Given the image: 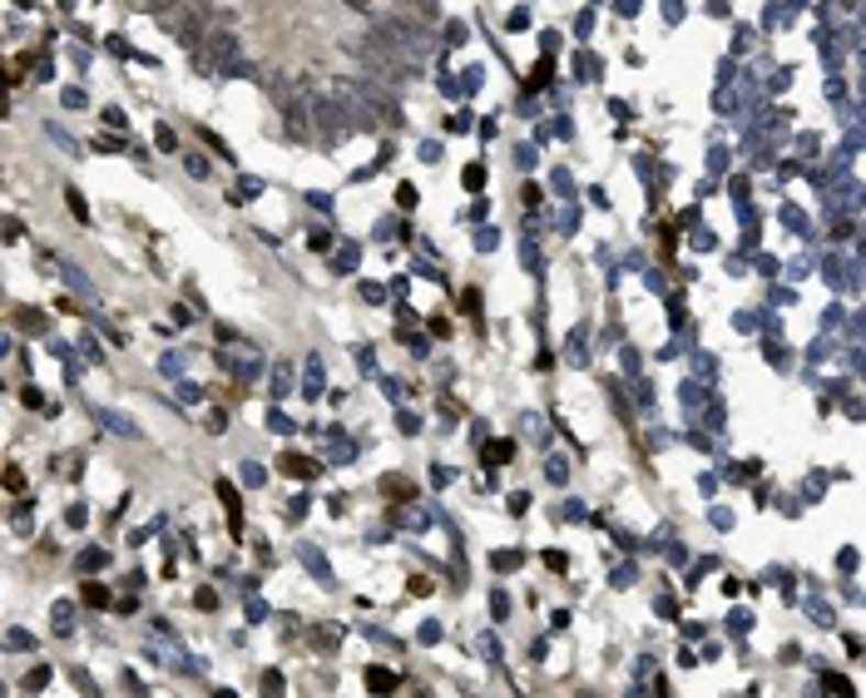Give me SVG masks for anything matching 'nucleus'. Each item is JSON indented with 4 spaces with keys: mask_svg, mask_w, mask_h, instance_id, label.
<instances>
[{
    "mask_svg": "<svg viewBox=\"0 0 866 698\" xmlns=\"http://www.w3.org/2000/svg\"><path fill=\"white\" fill-rule=\"evenodd\" d=\"M278 466H282V470H292V476H318V466H312V461H302V456H282Z\"/></svg>",
    "mask_w": 866,
    "mask_h": 698,
    "instance_id": "obj_4",
    "label": "nucleus"
},
{
    "mask_svg": "<svg viewBox=\"0 0 866 698\" xmlns=\"http://www.w3.org/2000/svg\"><path fill=\"white\" fill-rule=\"evenodd\" d=\"M193 65L209 75H233V65H238V41H233L229 31H219L213 25L209 35H203L199 45H193Z\"/></svg>",
    "mask_w": 866,
    "mask_h": 698,
    "instance_id": "obj_2",
    "label": "nucleus"
},
{
    "mask_svg": "<svg viewBox=\"0 0 866 698\" xmlns=\"http://www.w3.org/2000/svg\"><path fill=\"white\" fill-rule=\"evenodd\" d=\"M367 684H371V688H387V684H397V674L387 678V668H371V678H367Z\"/></svg>",
    "mask_w": 866,
    "mask_h": 698,
    "instance_id": "obj_5",
    "label": "nucleus"
},
{
    "mask_svg": "<svg viewBox=\"0 0 866 698\" xmlns=\"http://www.w3.org/2000/svg\"><path fill=\"white\" fill-rule=\"evenodd\" d=\"M154 21H159L174 41H184L193 51V45L213 31V5H209V0H174L169 11H159Z\"/></svg>",
    "mask_w": 866,
    "mask_h": 698,
    "instance_id": "obj_1",
    "label": "nucleus"
},
{
    "mask_svg": "<svg viewBox=\"0 0 866 698\" xmlns=\"http://www.w3.org/2000/svg\"><path fill=\"white\" fill-rule=\"evenodd\" d=\"M391 11L397 15H411V21H421V25H436V0H391Z\"/></svg>",
    "mask_w": 866,
    "mask_h": 698,
    "instance_id": "obj_3",
    "label": "nucleus"
},
{
    "mask_svg": "<svg viewBox=\"0 0 866 698\" xmlns=\"http://www.w3.org/2000/svg\"><path fill=\"white\" fill-rule=\"evenodd\" d=\"M169 5H174V0H144V11H154V15L169 11Z\"/></svg>",
    "mask_w": 866,
    "mask_h": 698,
    "instance_id": "obj_6",
    "label": "nucleus"
}]
</instances>
